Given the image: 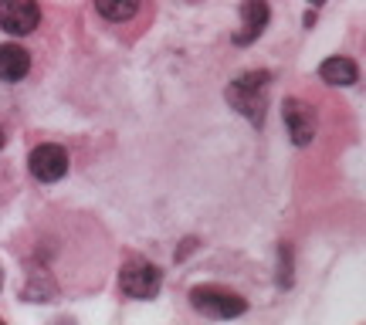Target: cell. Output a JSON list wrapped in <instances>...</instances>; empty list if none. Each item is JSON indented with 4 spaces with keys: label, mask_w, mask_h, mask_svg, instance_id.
Masks as SVG:
<instances>
[{
    "label": "cell",
    "mask_w": 366,
    "mask_h": 325,
    "mask_svg": "<svg viewBox=\"0 0 366 325\" xmlns=\"http://www.w3.org/2000/svg\"><path fill=\"white\" fill-rule=\"evenodd\" d=\"M268 71H248V75H241L237 81H231V89H227V102L234 105L237 112H244V116L254 122V126H262L264 119V89H268Z\"/></svg>",
    "instance_id": "5"
},
{
    "label": "cell",
    "mask_w": 366,
    "mask_h": 325,
    "mask_svg": "<svg viewBox=\"0 0 366 325\" xmlns=\"http://www.w3.org/2000/svg\"><path fill=\"white\" fill-rule=\"evenodd\" d=\"M68 149L58 143H41L31 149V156H27V169H31V176L38 183H58L68 176Z\"/></svg>",
    "instance_id": "6"
},
{
    "label": "cell",
    "mask_w": 366,
    "mask_h": 325,
    "mask_svg": "<svg viewBox=\"0 0 366 325\" xmlns=\"http://www.w3.org/2000/svg\"><path fill=\"white\" fill-rule=\"evenodd\" d=\"M92 7L99 14V21L112 31H132L143 34L146 24L153 21V0H92Z\"/></svg>",
    "instance_id": "2"
},
{
    "label": "cell",
    "mask_w": 366,
    "mask_h": 325,
    "mask_svg": "<svg viewBox=\"0 0 366 325\" xmlns=\"http://www.w3.org/2000/svg\"><path fill=\"white\" fill-rule=\"evenodd\" d=\"M319 79L326 81V85H340V89H350L360 81V68H356L353 58H326L322 65H319Z\"/></svg>",
    "instance_id": "10"
},
{
    "label": "cell",
    "mask_w": 366,
    "mask_h": 325,
    "mask_svg": "<svg viewBox=\"0 0 366 325\" xmlns=\"http://www.w3.org/2000/svg\"><path fill=\"white\" fill-rule=\"evenodd\" d=\"M190 309L197 315H204V319H237V315L248 312V301L241 299L237 291L231 288H221V285H197L190 291Z\"/></svg>",
    "instance_id": "3"
},
{
    "label": "cell",
    "mask_w": 366,
    "mask_h": 325,
    "mask_svg": "<svg viewBox=\"0 0 366 325\" xmlns=\"http://www.w3.org/2000/svg\"><path fill=\"white\" fill-rule=\"evenodd\" d=\"M41 24V4L38 0H0V31L14 38L34 34Z\"/></svg>",
    "instance_id": "7"
},
{
    "label": "cell",
    "mask_w": 366,
    "mask_h": 325,
    "mask_svg": "<svg viewBox=\"0 0 366 325\" xmlns=\"http://www.w3.org/2000/svg\"><path fill=\"white\" fill-rule=\"evenodd\" d=\"M4 146H7V132L0 129V149H4Z\"/></svg>",
    "instance_id": "12"
},
{
    "label": "cell",
    "mask_w": 366,
    "mask_h": 325,
    "mask_svg": "<svg viewBox=\"0 0 366 325\" xmlns=\"http://www.w3.org/2000/svg\"><path fill=\"white\" fill-rule=\"evenodd\" d=\"M282 119H285L288 136H292V143L295 146H309L315 139V112H312V105L299 102V99H285V105H282Z\"/></svg>",
    "instance_id": "8"
},
{
    "label": "cell",
    "mask_w": 366,
    "mask_h": 325,
    "mask_svg": "<svg viewBox=\"0 0 366 325\" xmlns=\"http://www.w3.org/2000/svg\"><path fill=\"white\" fill-rule=\"evenodd\" d=\"M241 17H244V31L234 34V41L237 44H251L268 27V0H244Z\"/></svg>",
    "instance_id": "11"
},
{
    "label": "cell",
    "mask_w": 366,
    "mask_h": 325,
    "mask_svg": "<svg viewBox=\"0 0 366 325\" xmlns=\"http://www.w3.org/2000/svg\"><path fill=\"white\" fill-rule=\"evenodd\" d=\"M312 4H322V0H312Z\"/></svg>",
    "instance_id": "14"
},
{
    "label": "cell",
    "mask_w": 366,
    "mask_h": 325,
    "mask_svg": "<svg viewBox=\"0 0 366 325\" xmlns=\"http://www.w3.org/2000/svg\"><path fill=\"white\" fill-rule=\"evenodd\" d=\"M0 288H4V271H0Z\"/></svg>",
    "instance_id": "13"
},
{
    "label": "cell",
    "mask_w": 366,
    "mask_h": 325,
    "mask_svg": "<svg viewBox=\"0 0 366 325\" xmlns=\"http://www.w3.org/2000/svg\"><path fill=\"white\" fill-rule=\"evenodd\" d=\"M27 301H58L61 295H92L105 285L112 241L92 214H44L21 244Z\"/></svg>",
    "instance_id": "1"
},
{
    "label": "cell",
    "mask_w": 366,
    "mask_h": 325,
    "mask_svg": "<svg viewBox=\"0 0 366 325\" xmlns=\"http://www.w3.org/2000/svg\"><path fill=\"white\" fill-rule=\"evenodd\" d=\"M159 285H163V271L146 258H129L119 271V295H126L132 301L157 299Z\"/></svg>",
    "instance_id": "4"
},
{
    "label": "cell",
    "mask_w": 366,
    "mask_h": 325,
    "mask_svg": "<svg viewBox=\"0 0 366 325\" xmlns=\"http://www.w3.org/2000/svg\"><path fill=\"white\" fill-rule=\"evenodd\" d=\"M31 75V51L21 44H0V81L17 85Z\"/></svg>",
    "instance_id": "9"
}]
</instances>
